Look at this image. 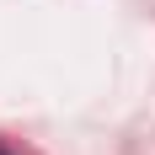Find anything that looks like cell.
<instances>
[{
	"instance_id": "1",
	"label": "cell",
	"mask_w": 155,
	"mask_h": 155,
	"mask_svg": "<svg viewBox=\"0 0 155 155\" xmlns=\"http://www.w3.org/2000/svg\"><path fill=\"white\" fill-rule=\"evenodd\" d=\"M0 155H5V150H0Z\"/></svg>"
}]
</instances>
